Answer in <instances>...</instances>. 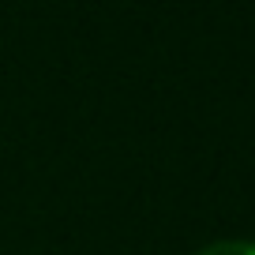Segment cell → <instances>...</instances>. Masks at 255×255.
Here are the masks:
<instances>
[{"instance_id": "cell-1", "label": "cell", "mask_w": 255, "mask_h": 255, "mask_svg": "<svg viewBox=\"0 0 255 255\" xmlns=\"http://www.w3.org/2000/svg\"><path fill=\"white\" fill-rule=\"evenodd\" d=\"M195 255H255V244H248V240H218V244L203 248Z\"/></svg>"}]
</instances>
